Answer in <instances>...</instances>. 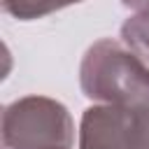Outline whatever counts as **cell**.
I'll return each mask as SVG.
<instances>
[{
	"mask_svg": "<svg viewBox=\"0 0 149 149\" xmlns=\"http://www.w3.org/2000/svg\"><path fill=\"white\" fill-rule=\"evenodd\" d=\"M72 116L54 98L26 95L2 112L5 149H72Z\"/></svg>",
	"mask_w": 149,
	"mask_h": 149,
	"instance_id": "cell-2",
	"label": "cell"
},
{
	"mask_svg": "<svg viewBox=\"0 0 149 149\" xmlns=\"http://www.w3.org/2000/svg\"><path fill=\"white\" fill-rule=\"evenodd\" d=\"M130 107H88L79 126V149H130Z\"/></svg>",
	"mask_w": 149,
	"mask_h": 149,
	"instance_id": "cell-3",
	"label": "cell"
},
{
	"mask_svg": "<svg viewBox=\"0 0 149 149\" xmlns=\"http://www.w3.org/2000/svg\"><path fill=\"white\" fill-rule=\"evenodd\" d=\"M58 2H61V9H63V7H68V5H72V2H81V0H58Z\"/></svg>",
	"mask_w": 149,
	"mask_h": 149,
	"instance_id": "cell-8",
	"label": "cell"
},
{
	"mask_svg": "<svg viewBox=\"0 0 149 149\" xmlns=\"http://www.w3.org/2000/svg\"><path fill=\"white\" fill-rule=\"evenodd\" d=\"M126 7L135 9V12H147L149 9V0H121Z\"/></svg>",
	"mask_w": 149,
	"mask_h": 149,
	"instance_id": "cell-7",
	"label": "cell"
},
{
	"mask_svg": "<svg viewBox=\"0 0 149 149\" xmlns=\"http://www.w3.org/2000/svg\"><path fill=\"white\" fill-rule=\"evenodd\" d=\"M130 149H149V105L130 107Z\"/></svg>",
	"mask_w": 149,
	"mask_h": 149,
	"instance_id": "cell-6",
	"label": "cell"
},
{
	"mask_svg": "<svg viewBox=\"0 0 149 149\" xmlns=\"http://www.w3.org/2000/svg\"><path fill=\"white\" fill-rule=\"evenodd\" d=\"M2 9L19 21H30L61 9L58 0H2Z\"/></svg>",
	"mask_w": 149,
	"mask_h": 149,
	"instance_id": "cell-5",
	"label": "cell"
},
{
	"mask_svg": "<svg viewBox=\"0 0 149 149\" xmlns=\"http://www.w3.org/2000/svg\"><path fill=\"white\" fill-rule=\"evenodd\" d=\"M121 37L130 51L149 61V9L135 12L130 19H126V23L121 26Z\"/></svg>",
	"mask_w": 149,
	"mask_h": 149,
	"instance_id": "cell-4",
	"label": "cell"
},
{
	"mask_svg": "<svg viewBox=\"0 0 149 149\" xmlns=\"http://www.w3.org/2000/svg\"><path fill=\"white\" fill-rule=\"evenodd\" d=\"M79 84L84 95L100 105H149V68L135 51L109 37L88 47L79 68Z\"/></svg>",
	"mask_w": 149,
	"mask_h": 149,
	"instance_id": "cell-1",
	"label": "cell"
}]
</instances>
